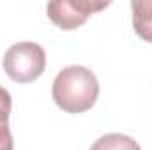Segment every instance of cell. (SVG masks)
<instances>
[{
  "mask_svg": "<svg viewBox=\"0 0 152 150\" xmlns=\"http://www.w3.org/2000/svg\"><path fill=\"white\" fill-rule=\"evenodd\" d=\"M51 95L62 111L83 113L96 104L99 95V81L88 67L67 66L55 76Z\"/></svg>",
  "mask_w": 152,
  "mask_h": 150,
  "instance_id": "cell-1",
  "label": "cell"
},
{
  "mask_svg": "<svg viewBox=\"0 0 152 150\" xmlns=\"http://www.w3.org/2000/svg\"><path fill=\"white\" fill-rule=\"evenodd\" d=\"M4 71L16 83H30L37 79L46 69V53L42 46L32 41L12 44L2 60Z\"/></svg>",
  "mask_w": 152,
  "mask_h": 150,
  "instance_id": "cell-2",
  "label": "cell"
},
{
  "mask_svg": "<svg viewBox=\"0 0 152 150\" xmlns=\"http://www.w3.org/2000/svg\"><path fill=\"white\" fill-rule=\"evenodd\" d=\"M108 5L110 2L97 0H55L46 5V14L58 28L75 30L81 27L94 12Z\"/></svg>",
  "mask_w": 152,
  "mask_h": 150,
  "instance_id": "cell-3",
  "label": "cell"
},
{
  "mask_svg": "<svg viewBox=\"0 0 152 150\" xmlns=\"http://www.w3.org/2000/svg\"><path fill=\"white\" fill-rule=\"evenodd\" d=\"M133 9V28L138 37L152 42V0H134Z\"/></svg>",
  "mask_w": 152,
  "mask_h": 150,
  "instance_id": "cell-4",
  "label": "cell"
},
{
  "mask_svg": "<svg viewBox=\"0 0 152 150\" xmlns=\"http://www.w3.org/2000/svg\"><path fill=\"white\" fill-rule=\"evenodd\" d=\"M12 108L11 94L0 85V150H12L14 140L9 129V115Z\"/></svg>",
  "mask_w": 152,
  "mask_h": 150,
  "instance_id": "cell-5",
  "label": "cell"
},
{
  "mask_svg": "<svg viewBox=\"0 0 152 150\" xmlns=\"http://www.w3.org/2000/svg\"><path fill=\"white\" fill-rule=\"evenodd\" d=\"M90 150H142L136 140H133L127 134L110 133L94 141Z\"/></svg>",
  "mask_w": 152,
  "mask_h": 150,
  "instance_id": "cell-6",
  "label": "cell"
}]
</instances>
